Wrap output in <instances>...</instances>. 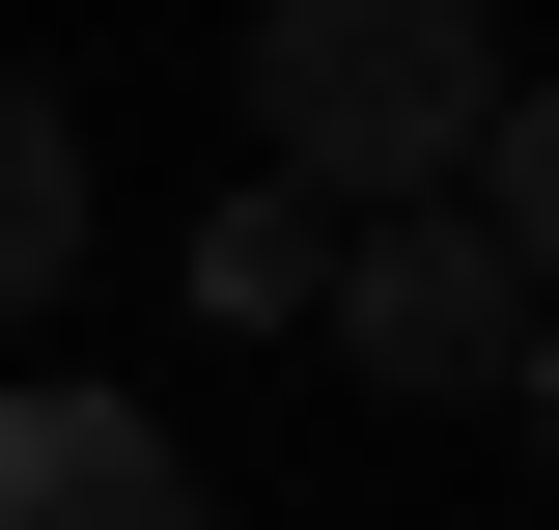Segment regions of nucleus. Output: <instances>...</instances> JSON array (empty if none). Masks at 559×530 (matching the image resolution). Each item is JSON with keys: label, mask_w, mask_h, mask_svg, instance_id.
<instances>
[{"label": "nucleus", "mask_w": 559, "mask_h": 530, "mask_svg": "<svg viewBox=\"0 0 559 530\" xmlns=\"http://www.w3.org/2000/svg\"><path fill=\"white\" fill-rule=\"evenodd\" d=\"M197 308H224V335L336 308V196H252V224H197Z\"/></svg>", "instance_id": "39448f33"}, {"label": "nucleus", "mask_w": 559, "mask_h": 530, "mask_svg": "<svg viewBox=\"0 0 559 530\" xmlns=\"http://www.w3.org/2000/svg\"><path fill=\"white\" fill-rule=\"evenodd\" d=\"M476 224H503V279L559 308V84H503V140H476Z\"/></svg>", "instance_id": "423d86ee"}, {"label": "nucleus", "mask_w": 559, "mask_h": 530, "mask_svg": "<svg viewBox=\"0 0 559 530\" xmlns=\"http://www.w3.org/2000/svg\"><path fill=\"white\" fill-rule=\"evenodd\" d=\"M57 252H84V112L0 84V308H57Z\"/></svg>", "instance_id": "20e7f679"}, {"label": "nucleus", "mask_w": 559, "mask_h": 530, "mask_svg": "<svg viewBox=\"0 0 559 530\" xmlns=\"http://www.w3.org/2000/svg\"><path fill=\"white\" fill-rule=\"evenodd\" d=\"M336 363H364V392H503V363H532V279H503V224H476V196L336 224Z\"/></svg>", "instance_id": "f03ea898"}, {"label": "nucleus", "mask_w": 559, "mask_h": 530, "mask_svg": "<svg viewBox=\"0 0 559 530\" xmlns=\"http://www.w3.org/2000/svg\"><path fill=\"white\" fill-rule=\"evenodd\" d=\"M252 140L308 168V196L419 224V196H476V140H503V57L448 28V0H280V28H252Z\"/></svg>", "instance_id": "f257e3e1"}, {"label": "nucleus", "mask_w": 559, "mask_h": 530, "mask_svg": "<svg viewBox=\"0 0 559 530\" xmlns=\"http://www.w3.org/2000/svg\"><path fill=\"white\" fill-rule=\"evenodd\" d=\"M503 392H532V447H559V308H532V363H503Z\"/></svg>", "instance_id": "0eeeda50"}, {"label": "nucleus", "mask_w": 559, "mask_h": 530, "mask_svg": "<svg viewBox=\"0 0 559 530\" xmlns=\"http://www.w3.org/2000/svg\"><path fill=\"white\" fill-rule=\"evenodd\" d=\"M0 530H197V474H168V419L28 392V419H0Z\"/></svg>", "instance_id": "7ed1b4c3"}]
</instances>
